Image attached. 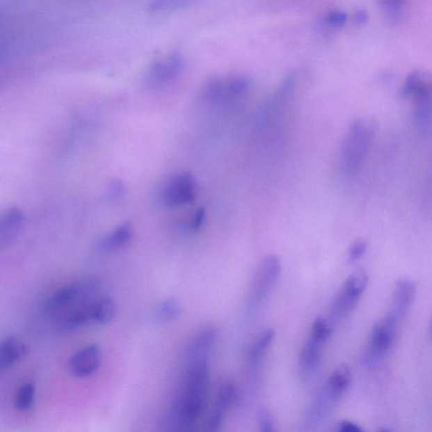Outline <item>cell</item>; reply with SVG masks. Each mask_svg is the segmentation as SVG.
<instances>
[{
    "label": "cell",
    "mask_w": 432,
    "mask_h": 432,
    "mask_svg": "<svg viewBox=\"0 0 432 432\" xmlns=\"http://www.w3.org/2000/svg\"><path fill=\"white\" fill-rule=\"evenodd\" d=\"M367 14H365L364 12H359L358 14V19L360 22H363L366 19Z\"/></svg>",
    "instance_id": "83f0119b"
},
{
    "label": "cell",
    "mask_w": 432,
    "mask_h": 432,
    "mask_svg": "<svg viewBox=\"0 0 432 432\" xmlns=\"http://www.w3.org/2000/svg\"><path fill=\"white\" fill-rule=\"evenodd\" d=\"M337 432H364L356 424L344 421L339 424Z\"/></svg>",
    "instance_id": "4316f807"
},
{
    "label": "cell",
    "mask_w": 432,
    "mask_h": 432,
    "mask_svg": "<svg viewBox=\"0 0 432 432\" xmlns=\"http://www.w3.org/2000/svg\"><path fill=\"white\" fill-rule=\"evenodd\" d=\"M29 352L26 344L17 337H8L0 346V371L10 369L25 358Z\"/></svg>",
    "instance_id": "8fae6325"
},
{
    "label": "cell",
    "mask_w": 432,
    "mask_h": 432,
    "mask_svg": "<svg viewBox=\"0 0 432 432\" xmlns=\"http://www.w3.org/2000/svg\"><path fill=\"white\" fill-rule=\"evenodd\" d=\"M351 382V374L346 366H340L333 372L328 379V388L333 397L338 399L347 390Z\"/></svg>",
    "instance_id": "2e32d148"
},
{
    "label": "cell",
    "mask_w": 432,
    "mask_h": 432,
    "mask_svg": "<svg viewBox=\"0 0 432 432\" xmlns=\"http://www.w3.org/2000/svg\"><path fill=\"white\" fill-rule=\"evenodd\" d=\"M197 190V182L193 174L181 173L173 176L168 182L162 197L164 203L169 207H177L194 201Z\"/></svg>",
    "instance_id": "8992f818"
},
{
    "label": "cell",
    "mask_w": 432,
    "mask_h": 432,
    "mask_svg": "<svg viewBox=\"0 0 432 432\" xmlns=\"http://www.w3.org/2000/svg\"><path fill=\"white\" fill-rule=\"evenodd\" d=\"M26 217L21 209H8L0 220V247L6 248L12 243L25 227Z\"/></svg>",
    "instance_id": "9c48e42d"
},
{
    "label": "cell",
    "mask_w": 432,
    "mask_h": 432,
    "mask_svg": "<svg viewBox=\"0 0 432 432\" xmlns=\"http://www.w3.org/2000/svg\"><path fill=\"white\" fill-rule=\"evenodd\" d=\"M205 219V212L204 209H198L191 218L189 223L190 231L193 232H199L203 227Z\"/></svg>",
    "instance_id": "cb8c5ba5"
},
{
    "label": "cell",
    "mask_w": 432,
    "mask_h": 432,
    "mask_svg": "<svg viewBox=\"0 0 432 432\" xmlns=\"http://www.w3.org/2000/svg\"><path fill=\"white\" fill-rule=\"evenodd\" d=\"M275 332L271 330L264 331L253 344L249 358L253 363L259 362V360L263 358L265 351H266L269 344H271Z\"/></svg>",
    "instance_id": "d6986e66"
},
{
    "label": "cell",
    "mask_w": 432,
    "mask_h": 432,
    "mask_svg": "<svg viewBox=\"0 0 432 432\" xmlns=\"http://www.w3.org/2000/svg\"><path fill=\"white\" fill-rule=\"evenodd\" d=\"M367 273L364 269H356L348 277L346 282L337 294L331 307V318L339 321L353 311L368 285Z\"/></svg>",
    "instance_id": "3957f363"
},
{
    "label": "cell",
    "mask_w": 432,
    "mask_h": 432,
    "mask_svg": "<svg viewBox=\"0 0 432 432\" xmlns=\"http://www.w3.org/2000/svg\"><path fill=\"white\" fill-rule=\"evenodd\" d=\"M383 8L388 17L391 19H398L403 10V3L400 1H385L383 3Z\"/></svg>",
    "instance_id": "7402d4cb"
},
{
    "label": "cell",
    "mask_w": 432,
    "mask_h": 432,
    "mask_svg": "<svg viewBox=\"0 0 432 432\" xmlns=\"http://www.w3.org/2000/svg\"><path fill=\"white\" fill-rule=\"evenodd\" d=\"M181 68V62L177 57L171 56L157 62L152 70L153 82L157 84L168 82L177 75Z\"/></svg>",
    "instance_id": "4fadbf2b"
},
{
    "label": "cell",
    "mask_w": 432,
    "mask_h": 432,
    "mask_svg": "<svg viewBox=\"0 0 432 432\" xmlns=\"http://www.w3.org/2000/svg\"><path fill=\"white\" fill-rule=\"evenodd\" d=\"M182 397V415L188 423L200 417L205 407L209 387V369L205 358L193 359L186 374Z\"/></svg>",
    "instance_id": "6da1fadb"
},
{
    "label": "cell",
    "mask_w": 432,
    "mask_h": 432,
    "mask_svg": "<svg viewBox=\"0 0 432 432\" xmlns=\"http://www.w3.org/2000/svg\"><path fill=\"white\" fill-rule=\"evenodd\" d=\"M280 271L281 264L278 257L269 255L264 257L253 280L251 291L253 304L259 305L267 298L278 281Z\"/></svg>",
    "instance_id": "5b68a950"
},
{
    "label": "cell",
    "mask_w": 432,
    "mask_h": 432,
    "mask_svg": "<svg viewBox=\"0 0 432 432\" xmlns=\"http://www.w3.org/2000/svg\"><path fill=\"white\" fill-rule=\"evenodd\" d=\"M35 387L33 383H26L18 388L15 396V407L18 411L27 412L33 407Z\"/></svg>",
    "instance_id": "ac0fdd59"
},
{
    "label": "cell",
    "mask_w": 432,
    "mask_h": 432,
    "mask_svg": "<svg viewBox=\"0 0 432 432\" xmlns=\"http://www.w3.org/2000/svg\"><path fill=\"white\" fill-rule=\"evenodd\" d=\"M157 317L164 322L175 320L181 314L179 304L175 299L170 298L164 301L157 308Z\"/></svg>",
    "instance_id": "ffe728a7"
},
{
    "label": "cell",
    "mask_w": 432,
    "mask_h": 432,
    "mask_svg": "<svg viewBox=\"0 0 432 432\" xmlns=\"http://www.w3.org/2000/svg\"><path fill=\"white\" fill-rule=\"evenodd\" d=\"M367 248V243L366 241L363 240L356 241L355 243L351 245L350 251H349V261L351 263H355V262L359 260L366 253Z\"/></svg>",
    "instance_id": "603a6c76"
},
{
    "label": "cell",
    "mask_w": 432,
    "mask_h": 432,
    "mask_svg": "<svg viewBox=\"0 0 432 432\" xmlns=\"http://www.w3.org/2000/svg\"><path fill=\"white\" fill-rule=\"evenodd\" d=\"M333 333V328L330 323L322 318L314 321L312 323L310 337L309 338L315 340L317 342L324 344L330 338Z\"/></svg>",
    "instance_id": "44dd1931"
},
{
    "label": "cell",
    "mask_w": 432,
    "mask_h": 432,
    "mask_svg": "<svg viewBox=\"0 0 432 432\" xmlns=\"http://www.w3.org/2000/svg\"><path fill=\"white\" fill-rule=\"evenodd\" d=\"M403 97L414 96L419 122H428L432 115V77L422 71L410 74L402 88Z\"/></svg>",
    "instance_id": "277c9868"
},
{
    "label": "cell",
    "mask_w": 432,
    "mask_h": 432,
    "mask_svg": "<svg viewBox=\"0 0 432 432\" xmlns=\"http://www.w3.org/2000/svg\"><path fill=\"white\" fill-rule=\"evenodd\" d=\"M133 227L129 222L120 225L114 230L112 234L103 243L105 250L112 252L120 250L129 243L133 237Z\"/></svg>",
    "instance_id": "9a60e30c"
},
{
    "label": "cell",
    "mask_w": 432,
    "mask_h": 432,
    "mask_svg": "<svg viewBox=\"0 0 432 432\" xmlns=\"http://www.w3.org/2000/svg\"><path fill=\"white\" fill-rule=\"evenodd\" d=\"M91 320L93 323L105 324L112 322L117 314V306L110 296H103L90 304Z\"/></svg>",
    "instance_id": "7c38bea8"
},
{
    "label": "cell",
    "mask_w": 432,
    "mask_h": 432,
    "mask_svg": "<svg viewBox=\"0 0 432 432\" xmlns=\"http://www.w3.org/2000/svg\"><path fill=\"white\" fill-rule=\"evenodd\" d=\"M374 130L364 122H355L343 142L340 159L344 171L352 173L362 165L371 142Z\"/></svg>",
    "instance_id": "7a4b0ae2"
},
{
    "label": "cell",
    "mask_w": 432,
    "mask_h": 432,
    "mask_svg": "<svg viewBox=\"0 0 432 432\" xmlns=\"http://www.w3.org/2000/svg\"><path fill=\"white\" fill-rule=\"evenodd\" d=\"M348 15L342 11H332L327 15L326 22L331 26H343L347 22Z\"/></svg>",
    "instance_id": "d4e9b609"
},
{
    "label": "cell",
    "mask_w": 432,
    "mask_h": 432,
    "mask_svg": "<svg viewBox=\"0 0 432 432\" xmlns=\"http://www.w3.org/2000/svg\"><path fill=\"white\" fill-rule=\"evenodd\" d=\"M399 323V320L390 312L376 323L370 340L369 348L372 354L383 355L390 350Z\"/></svg>",
    "instance_id": "ba28073f"
},
{
    "label": "cell",
    "mask_w": 432,
    "mask_h": 432,
    "mask_svg": "<svg viewBox=\"0 0 432 432\" xmlns=\"http://www.w3.org/2000/svg\"><path fill=\"white\" fill-rule=\"evenodd\" d=\"M416 287L413 281L402 280L398 281L392 297L390 313L399 321L410 310L415 300Z\"/></svg>",
    "instance_id": "30bf717a"
},
{
    "label": "cell",
    "mask_w": 432,
    "mask_h": 432,
    "mask_svg": "<svg viewBox=\"0 0 432 432\" xmlns=\"http://www.w3.org/2000/svg\"><path fill=\"white\" fill-rule=\"evenodd\" d=\"M323 346V344L308 339L301 354V366L304 371H312L318 366L322 355L321 354Z\"/></svg>",
    "instance_id": "e0dca14e"
},
{
    "label": "cell",
    "mask_w": 432,
    "mask_h": 432,
    "mask_svg": "<svg viewBox=\"0 0 432 432\" xmlns=\"http://www.w3.org/2000/svg\"><path fill=\"white\" fill-rule=\"evenodd\" d=\"M380 432H390V431H388L387 429H385V428H384V429H382L381 431H380Z\"/></svg>",
    "instance_id": "f1b7e54d"
},
{
    "label": "cell",
    "mask_w": 432,
    "mask_h": 432,
    "mask_svg": "<svg viewBox=\"0 0 432 432\" xmlns=\"http://www.w3.org/2000/svg\"><path fill=\"white\" fill-rule=\"evenodd\" d=\"M101 351L97 344H90L71 356L69 370L74 378H85L93 375L101 365Z\"/></svg>",
    "instance_id": "52a82bcc"
},
{
    "label": "cell",
    "mask_w": 432,
    "mask_h": 432,
    "mask_svg": "<svg viewBox=\"0 0 432 432\" xmlns=\"http://www.w3.org/2000/svg\"><path fill=\"white\" fill-rule=\"evenodd\" d=\"M216 330L213 327H208L200 331L189 346V355L193 359L205 358V353L209 350L215 342Z\"/></svg>",
    "instance_id": "5bb4252c"
},
{
    "label": "cell",
    "mask_w": 432,
    "mask_h": 432,
    "mask_svg": "<svg viewBox=\"0 0 432 432\" xmlns=\"http://www.w3.org/2000/svg\"><path fill=\"white\" fill-rule=\"evenodd\" d=\"M259 432H275L272 419L266 412L261 413L259 417Z\"/></svg>",
    "instance_id": "484cf974"
}]
</instances>
